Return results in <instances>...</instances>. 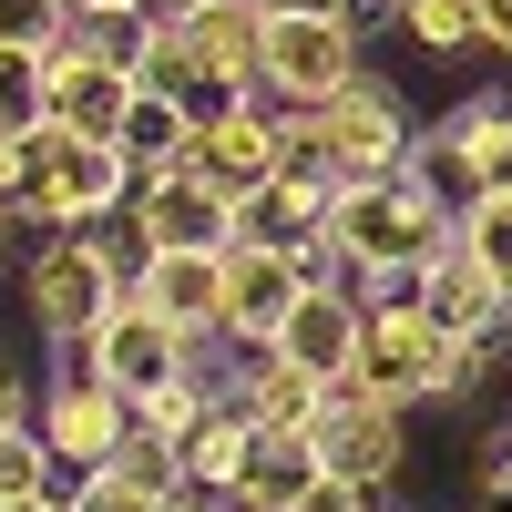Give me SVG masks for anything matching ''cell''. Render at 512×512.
I'll use <instances>...</instances> for the list:
<instances>
[{
    "mask_svg": "<svg viewBox=\"0 0 512 512\" xmlns=\"http://www.w3.org/2000/svg\"><path fill=\"white\" fill-rule=\"evenodd\" d=\"M134 72H144V82H164V93L216 103V72H205L195 21H185V11H144V21H134Z\"/></svg>",
    "mask_w": 512,
    "mask_h": 512,
    "instance_id": "cell-19",
    "label": "cell"
},
{
    "mask_svg": "<svg viewBox=\"0 0 512 512\" xmlns=\"http://www.w3.org/2000/svg\"><path fill=\"white\" fill-rule=\"evenodd\" d=\"M256 62H267V103H287V113H318L328 93H349L369 72L349 11H267V52Z\"/></svg>",
    "mask_w": 512,
    "mask_h": 512,
    "instance_id": "cell-4",
    "label": "cell"
},
{
    "mask_svg": "<svg viewBox=\"0 0 512 512\" xmlns=\"http://www.w3.org/2000/svg\"><path fill=\"white\" fill-rule=\"evenodd\" d=\"M410 11H420V0H390V21H410Z\"/></svg>",
    "mask_w": 512,
    "mask_h": 512,
    "instance_id": "cell-38",
    "label": "cell"
},
{
    "mask_svg": "<svg viewBox=\"0 0 512 512\" xmlns=\"http://www.w3.org/2000/svg\"><path fill=\"white\" fill-rule=\"evenodd\" d=\"M256 11H349V0H256Z\"/></svg>",
    "mask_w": 512,
    "mask_h": 512,
    "instance_id": "cell-36",
    "label": "cell"
},
{
    "mask_svg": "<svg viewBox=\"0 0 512 512\" xmlns=\"http://www.w3.org/2000/svg\"><path fill=\"white\" fill-rule=\"evenodd\" d=\"M369 512H390V492H369Z\"/></svg>",
    "mask_w": 512,
    "mask_h": 512,
    "instance_id": "cell-39",
    "label": "cell"
},
{
    "mask_svg": "<svg viewBox=\"0 0 512 512\" xmlns=\"http://www.w3.org/2000/svg\"><path fill=\"white\" fill-rule=\"evenodd\" d=\"M154 11H205V0H154Z\"/></svg>",
    "mask_w": 512,
    "mask_h": 512,
    "instance_id": "cell-37",
    "label": "cell"
},
{
    "mask_svg": "<svg viewBox=\"0 0 512 512\" xmlns=\"http://www.w3.org/2000/svg\"><path fill=\"white\" fill-rule=\"evenodd\" d=\"M52 482H72V472H62V451H52V431H41V420H11V431H0V502L52 492Z\"/></svg>",
    "mask_w": 512,
    "mask_h": 512,
    "instance_id": "cell-24",
    "label": "cell"
},
{
    "mask_svg": "<svg viewBox=\"0 0 512 512\" xmlns=\"http://www.w3.org/2000/svg\"><path fill=\"white\" fill-rule=\"evenodd\" d=\"M72 31V0H0V41H31V52H52Z\"/></svg>",
    "mask_w": 512,
    "mask_h": 512,
    "instance_id": "cell-28",
    "label": "cell"
},
{
    "mask_svg": "<svg viewBox=\"0 0 512 512\" xmlns=\"http://www.w3.org/2000/svg\"><path fill=\"white\" fill-rule=\"evenodd\" d=\"M144 185V164L123 144H93V134H62V123H31L21 134V226H93V216H123Z\"/></svg>",
    "mask_w": 512,
    "mask_h": 512,
    "instance_id": "cell-3",
    "label": "cell"
},
{
    "mask_svg": "<svg viewBox=\"0 0 512 512\" xmlns=\"http://www.w3.org/2000/svg\"><path fill=\"white\" fill-rule=\"evenodd\" d=\"M41 431H52L62 472H93V461H113L123 441H134V400H123L113 379L72 369V379H52V390H41Z\"/></svg>",
    "mask_w": 512,
    "mask_h": 512,
    "instance_id": "cell-12",
    "label": "cell"
},
{
    "mask_svg": "<svg viewBox=\"0 0 512 512\" xmlns=\"http://www.w3.org/2000/svg\"><path fill=\"white\" fill-rule=\"evenodd\" d=\"M256 431H267V420H256V410H246V400L226 390L216 410H205V431L185 441V482H195V492H226V502H236L246 461H256Z\"/></svg>",
    "mask_w": 512,
    "mask_h": 512,
    "instance_id": "cell-18",
    "label": "cell"
},
{
    "mask_svg": "<svg viewBox=\"0 0 512 512\" xmlns=\"http://www.w3.org/2000/svg\"><path fill=\"white\" fill-rule=\"evenodd\" d=\"M11 226H21V216H0V236H11Z\"/></svg>",
    "mask_w": 512,
    "mask_h": 512,
    "instance_id": "cell-40",
    "label": "cell"
},
{
    "mask_svg": "<svg viewBox=\"0 0 512 512\" xmlns=\"http://www.w3.org/2000/svg\"><path fill=\"white\" fill-rule=\"evenodd\" d=\"M216 400H226V379H205V369H195V379H175V390L134 400V431H144L154 451H175V461H185V441L205 431V410H216Z\"/></svg>",
    "mask_w": 512,
    "mask_h": 512,
    "instance_id": "cell-20",
    "label": "cell"
},
{
    "mask_svg": "<svg viewBox=\"0 0 512 512\" xmlns=\"http://www.w3.org/2000/svg\"><path fill=\"white\" fill-rule=\"evenodd\" d=\"M482 379H492V338L451 328V338H441V359H431V400H441V410H472Z\"/></svg>",
    "mask_w": 512,
    "mask_h": 512,
    "instance_id": "cell-25",
    "label": "cell"
},
{
    "mask_svg": "<svg viewBox=\"0 0 512 512\" xmlns=\"http://www.w3.org/2000/svg\"><path fill=\"white\" fill-rule=\"evenodd\" d=\"M31 123H52V52L0 41V134H31Z\"/></svg>",
    "mask_w": 512,
    "mask_h": 512,
    "instance_id": "cell-23",
    "label": "cell"
},
{
    "mask_svg": "<svg viewBox=\"0 0 512 512\" xmlns=\"http://www.w3.org/2000/svg\"><path fill=\"white\" fill-rule=\"evenodd\" d=\"M267 349H277L287 369H308L318 390H338V379L359 369V349H369V297H359V287H308Z\"/></svg>",
    "mask_w": 512,
    "mask_h": 512,
    "instance_id": "cell-11",
    "label": "cell"
},
{
    "mask_svg": "<svg viewBox=\"0 0 512 512\" xmlns=\"http://www.w3.org/2000/svg\"><path fill=\"white\" fill-rule=\"evenodd\" d=\"M297 297H308V267H297V246L236 236V246H226V349H267V338L287 328Z\"/></svg>",
    "mask_w": 512,
    "mask_h": 512,
    "instance_id": "cell-10",
    "label": "cell"
},
{
    "mask_svg": "<svg viewBox=\"0 0 512 512\" xmlns=\"http://www.w3.org/2000/svg\"><path fill=\"white\" fill-rule=\"evenodd\" d=\"M0 512H72V492L52 482V492H21V502H0Z\"/></svg>",
    "mask_w": 512,
    "mask_h": 512,
    "instance_id": "cell-33",
    "label": "cell"
},
{
    "mask_svg": "<svg viewBox=\"0 0 512 512\" xmlns=\"http://www.w3.org/2000/svg\"><path fill=\"white\" fill-rule=\"evenodd\" d=\"M134 297L195 338H226V246H144Z\"/></svg>",
    "mask_w": 512,
    "mask_h": 512,
    "instance_id": "cell-13",
    "label": "cell"
},
{
    "mask_svg": "<svg viewBox=\"0 0 512 512\" xmlns=\"http://www.w3.org/2000/svg\"><path fill=\"white\" fill-rule=\"evenodd\" d=\"M318 472H328V461H318V431H297V420H267V431H256L246 482H236V512H297V492H308Z\"/></svg>",
    "mask_w": 512,
    "mask_h": 512,
    "instance_id": "cell-16",
    "label": "cell"
},
{
    "mask_svg": "<svg viewBox=\"0 0 512 512\" xmlns=\"http://www.w3.org/2000/svg\"><path fill=\"white\" fill-rule=\"evenodd\" d=\"M410 287H420V308H431L441 328H472V338H502V328H512V287L482 267L472 246H461V226H451V246H441Z\"/></svg>",
    "mask_w": 512,
    "mask_h": 512,
    "instance_id": "cell-15",
    "label": "cell"
},
{
    "mask_svg": "<svg viewBox=\"0 0 512 512\" xmlns=\"http://www.w3.org/2000/svg\"><path fill=\"white\" fill-rule=\"evenodd\" d=\"M72 11H82V21H144L154 0H72Z\"/></svg>",
    "mask_w": 512,
    "mask_h": 512,
    "instance_id": "cell-32",
    "label": "cell"
},
{
    "mask_svg": "<svg viewBox=\"0 0 512 512\" xmlns=\"http://www.w3.org/2000/svg\"><path fill=\"white\" fill-rule=\"evenodd\" d=\"M134 236L144 246H236V195L205 175V164H154L134 185Z\"/></svg>",
    "mask_w": 512,
    "mask_h": 512,
    "instance_id": "cell-9",
    "label": "cell"
},
{
    "mask_svg": "<svg viewBox=\"0 0 512 512\" xmlns=\"http://www.w3.org/2000/svg\"><path fill=\"white\" fill-rule=\"evenodd\" d=\"M451 205H431L410 175H349L338 185V205H328V236L349 246V267H359V297L369 287H410L431 256L451 246Z\"/></svg>",
    "mask_w": 512,
    "mask_h": 512,
    "instance_id": "cell-2",
    "label": "cell"
},
{
    "mask_svg": "<svg viewBox=\"0 0 512 512\" xmlns=\"http://www.w3.org/2000/svg\"><path fill=\"white\" fill-rule=\"evenodd\" d=\"M297 123V154H328L338 175H410V123H400V93L390 82H349V93H328L318 113H287Z\"/></svg>",
    "mask_w": 512,
    "mask_h": 512,
    "instance_id": "cell-7",
    "label": "cell"
},
{
    "mask_svg": "<svg viewBox=\"0 0 512 512\" xmlns=\"http://www.w3.org/2000/svg\"><path fill=\"white\" fill-rule=\"evenodd\" d=\"M482 52L512 62V0H482Z\"/></svg>",
    "mask_w": 512,
    "mask_h": 512,
    "instance_id": "cell-30",
    "label": "cell"
},
{
    "mask_svg": "<svg viewBox=\"0 0 512 512\" xmlns=\"http://www.w3.org/2000/svg\"><path fill=\"white\" fill-rule=\"evenodd\" d=\"M441 338H451V328L420 308V287H369V349H359V369L338 379V390L390 400V410L431 400V359H441Z\"/></svg>",
    "mask_w": 512,
    "mask_h": 512,
    "instance_id": "cell-5",
    "label": "cell"
},
{
    "mask_svg": "<svg viewBox=\"0 0 512 512\" xmlns=\"http://www.w3.org/2000/svg\"><path fill=\"white\" fill-rule=\"evenodd\" d=\"M21 205V134H0V216Z\"/></svg>",
    "mask_w": 512,
    "mask_h": 512,
    "instance_id": "cell-31",
    "label": "cell"
},
{
    "mask_svg": "<svg viewBox=\"0 0 512 512\" xmlns=\"http://www.w3.org/2000/svg\"><path fill=\"white\" fill-rule=\"evenodd\" d=\"M400 31L420 41V52H472V41H482V0H420Z\"/></svg>",
    "mask_w": 512,
    "mask_h": 512,
    "instance_id": "cell-27",
    "label": "cell"
},
{
    "mask_svg": "<svg viewBox=\"0 0 512 512\" xmlns=\"http://www.w3.org/2000/svg\"><path fill=\"white\" fill-rule=\"evenodd\" d=\"M369 492H390V482H349V472H318L308 492H297V512H369Z\"/></svg>",
    "mask_w": 512,
    "mask_h": 512,
    "instance_id": "cell-29",
    "label": "cell"
},
{
    "mask_svg": "<svg viewBox=\"0 0 512 512\" xmlns=\"http://www.w3.org/2000/svg\"><path fill=\"white\" fill-rule=\"evenodd\" d=\"M134 267H144V246H123L113 236V216H93V226H52L31 246V267H21V308L41 318V338L52 349H82L123 297H134Z\"/></svg>",
    "mask_w": 512,
    "mask_h": 512,
    "instance_id": "cell-1",
    "label": "cell"
},
{
    "mask_svg": "<svg viewBox=\"0 0 512 512\" xmlns=\"http://www.w3.org/2000/svg\"><path fill=\"white\" fill-rule=\"evenodd\" d=\"M164 512H226V502H216V492H195V482H185V492H175V502H164Z\"/></svg>",
    "mask_w": 512,
    "mask_h": 512,
    "instance_id": "cell-34",
    "label": "cell"
},
{
    "mask_svg": "<svg viewBox=\"0 0 512 512\" xmlns=\"http://www.w3.org/2000/svg\"><path fill=\"white\" fill-rule=\"evenodd\" d=\"M11 420H21V379L0 369V431H11Z\"/></svg>",
    "mask_w": 512,
    "mask_h": 512,
    "instance_id": "cell-35",
    "label": "cell"
},
{
    "mask_svg": "<svg viewBox=\"0 0 512 512\" xmlns=\"http://www.w3.org/2000/svg\"><path fill=\"white\" fill-rule=\"evenodd\" d=\"M461 246H472L482 267L512 287V185H482V195H472V216H461Z\"/></svg>",
    "mask_w": 512,
    "mask_h": 512,
    "instance_id": "cell-26",
    "label": "cell"
},
{
    "mask_svg": "<svg viewBox=\"0 0 512 512\" xmlns=\"http://www.w3.org/2000/svg\"><path fill=\"white\" fill-rule=\"evenodd\" d=\"M441 134L482 164V185H512V103L472 93V103H451V113H441Z\"/></svg>",
    "mask_w": 512,
    "mask_h": 512,
    "instance_id": "cell-21",
    "label": "cell"
},
{
    "mask_svg": "<svg viewBox=\"0 0 512 512\" xmlns=\"http://www.w3.org/2000/svg\"><path fill=\"white\" fill-rule=\"evenodd\" d=\"M287 154H297V123H287V103H267V93H226V103H205V123H195V164H205L226 195L277 185Z\"/></svg>",
    "mask_w": 512,
    "mask_h": 512,
    "instance_id": "cell-8",
    "label": "cell"
},
{
    "mask_svg": "<svg viewBox=\"0 0 512 512\" xmlns=\"http://www.w3.org/2000/svg\"><path fill=\"white\" fill-rule=\"evenodd\" d=\"M410 185L431 195V205H451V216H472V195H482V164H472V154H461V144L441 134V123H431V134H410Z\"/></svg>",
    "mask_w": 512,
    "mask_h": 512,
    "instance_id": "cell-22",
    "label": "cell"
},
{
    "mask_svg": "<svg viewBox=\"0 0 512 512\" xmlns=\"http://www.w3.org/2000/svg\"><path fill=\"white\" fill-rule=\"evenodd\" d=\"M318 461L349 482H390L410 461V431L390 400H359V390H328V420H318Z\"/></svg>",
    "mask_w": 512,
    "mask_h": 512,
    "instance_id": "cell-14",
    "label": "cell"
},
{
    "mask_svg": "<svg viewBox=\"0 0 512 512\" xmlns=\"http://www.w3.org/2000/svg\"><path fill=\"white\" fill-rule=\"evenodd\" d=\"M82 369L93 379H113L123 400H154V390H175V379H195L205 369V338L195 328H175L164 308H144V297H123V308L82 338Z\"/></svg>",
    "mask_w": 512,
    "mask_h": 512,
    "instance_id": "cell-6",
    "label": "cell"
},
{
    "mask_svg": "<svg viewBox=\"0 0 512 512\" xmlns=\"http://www.w3.org/2000/svg\"><path fill=\"white\" fill-rule=\"evenodd\" d=\"M195 123H205L195 93H164V82H144V93L123 103V134H113V144L154 175V164H185V154H195Z\"/></svg>",
    "mask_w": 512,
    "mask_h": 512,
    "instance_id": "cell-17",
    "label": "cell"
}]
</instances>
